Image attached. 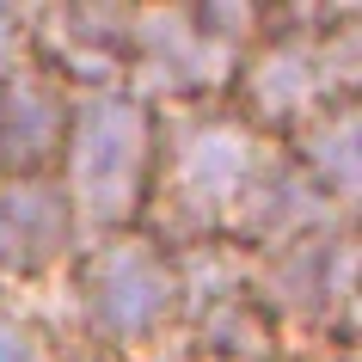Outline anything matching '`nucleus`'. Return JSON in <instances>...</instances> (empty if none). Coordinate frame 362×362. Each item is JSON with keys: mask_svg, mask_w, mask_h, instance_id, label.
<instances>
[{"mask_svg": "<svg viewBox=\"0 0 362 362\" xmlns=\"http://www.w3.org/2000/svg\"><path fill=\"white\" fill-rule=\"evenodd\" d=\"M362 93V6L356 0H295L264 6L258 37L233 68L228 105L258 135L283 141L301 117H313L332 98Z\"/></svg>", "mask_w": 362, "mask_h": 362, "instance_id": "obj_1", "label": "nucleus"}, {"mask_svg": "<svg viewBox=\"0 0 362 362\" xmlns=\"http://www.w3.org/2000/svg\"><path fill=\"white\" fill-rule=\"evenodd\" d=\"M56 295L62 307L49 320L74 362H135L178 332V252L148 228L86 240Z\"/></svg>", "mask_w": 362, "mask_h": 362, "instance_id": "obj_2", "label": "nucleus"}, {"mask_svg": "<svg viewBox=\"0 0 362 362\" xmlns=\"http://www.w3.org/2000/svg\"><path fill=\"white\" fill-rule=\"evenodd\" d=\"M264 153H270V135H258L228 98L160 111L153 191H148L141 228L172 252L203 246V240H228V221L240 209L246 185L258 178Z\"/></svg>", "mask_w": 362, "mask_h": 362, "instance_id": "obj_3", "label": "nucleus"}, {"mask_svg": "<svg viewBox=\"0 0 362 362\" xmlns=\"http://www.w3.org/2000/svg\"><path fill=\"white\" fill-rule=\"evenodd\" d=\"M153 135H160V111L148 98H135L129 86L74 93L56 185L74 209L80 246L141 228L153 191Z\"/></svg>", "mask_w": 362, "mask_h": 362, "instance_id": "obj_4", "label": "nucleus"}, {"mask_svg": "<svg viewBox=\"0 0 362 362\" xmlns=\"http://www.w3.org/2000/svg\"><path fill=\"white\" fill-rule=\"evenodd\" d=\"M258 0H141L129 6V86L153 111L228 98L233 68L258 37Z\"/></svg>", "mask_w": 362, "mask_h": 362, "instance_id": "obj_5", "label": "nucleus"}, {"mask_svg": "<svg viewBox=\"0 0 362 362\" xmlns=\"http://www.w3.org/2000/svg\"><path fill=\"white\" fill-rule=\"evenodd\" d=\"M356 252H362L356 221L276 252H246L252 301L295 356L356 362Z\"/></svg>", "mask_w": 362, "mask_h": 362, "instance_id": "obj_6", "label": "nucleus"}, {"mask_svg": "<svg viewBox=\"0 0 362 362\" xmlns=\"http://www.w3.org/2000/svg\"><path fill=\"white\" fill-rule=\"evenodd\" d=\"M178 344H191L203 362H276L295 356L276 325L258 313L246 283V252L228 240H203V246L178 252Z\"/></svg>", "mask_w": 362, "mask_h": 362, "instance_id": "obj_7", "label": "nucleus"}, {"mask_svg": "<svg viewBox=\"0 0 362 362\" xmlns=\"http://www.w3.org/2000/svg\"><path fill=\"white\" fill-rule=\"evenodd\" d=\"M129 6L135 0L25 6V56L37 68H49L68 93L123 86V74H129Z\"/></svg>", "mask_w": 362, "mask_h": 362, "instance_id": "obj_8", "label": "nucleus"}, {"mask_svg": "<svg viewBox=\"0 0 362 362\" xmlns=\"http://www.w3.org/2000/svg\"><path fill=\"white\" fill-rule=\"evenodd\" d=\"M74 252H80V228L56 172L0 178V295L6 301L56 288L62 270L74 264Z\"/></svg>", "mask_w": 362, "mask_h": 362, "instance_id": "obj_9", "label": "nucleus"}, {"mask_svg": "<svg viewBox=\"0 0 362 362\" xmlns=\"http://www.w3.org/2000/svg\"><path fill=\"white\" fill-rule=\"evenodd\" d=\"M344 221H356V215H344L283 153V141H270L258 178L246 185V197H240V209L228 221V246L233 252H276V246H295V240H313L325 228H344Z\"/></svg>", "mask_w": 362, "mask_h": 362, "instance_id": "obj_10", "label": "nucleus"}, {"mask_svg": "<svg viewBox=\"0 0 362 362\" xmlns=\"http://www.w3.org/2000/svg\"><path fill=\"white\" fill-rule=\"evenodd\" d=\"M74 93L25 56L0 68V178H43L62 160Z\"/></svg>", "mask_w": 362, "mask_h": 362, "instance_id": "obj_11", "label": "nucleus"}, {"mask_svg": "<svg viewBox=\"0 0 362 362\" xmlns=\"http://www.w3.org/2000/svg\"><path fill=\"white\" fill-rule=\"evenodd\" d=\"M283 153L320 185L344 215L362 209V93L332 98L283 135Z\"/></svg>", "mask_w": 362, "mask_h": 362, "instance_id": "obj_12", "label": "nucleus"}, {"mask_svg": "<svg viewBox=\"0 0 362 362\" xmlns=\"http://www.w3.org/2000/svg\"><path fill=\"white\" fill-rule=\"evenodd\" d=\"M0 362H74V350L62 344L56 320L43 307L0 295Z\"/></svg>", "mask_w": 362, "mask_h": 362, "instance_id": "obj_13", "label": "nucleus"}, {"mask_svg": "<svg viewBox=\"0 0 362 362\" xmlns=\"http://www.w3.org/2000/svg\"><path fill=\"white\" fill-rule=\"evenodd\" d=\"M25 62V6H6L0 0V68Z\"/></svg>", "mask_w": 362, "mask_h": 362, "instance_id": "obj_14", "label": "nucleus"}, {"mask_svg": "<svg viewBox=\"0 0 362 362\" xmlns=\"http://www.w3.org/2000/svg\"><path fill=\"white\" fill-rule=\"evenodd\" d=\"M135 362H203V356H197L191 344L166 338V344H153V350H141V356H135Z\"/></svg>", "mask_w": 362, "mask_h": 362, "instance_id": "obj_15", "label": "nucleus"}, {"mask_svg": "<svg viewBox=\"0 0 362 362\" xmlns=\"http://www.w3.org/2000/svg\"><path fill=\"white\" fill-rule=\"evenodd\" d=\"M276 362H350V356H276Z\"/></svg>", "mask_w": 362, "mask_h": 362, "instance_id": "obj_16", "label": "nucleus"}]
</instances>
